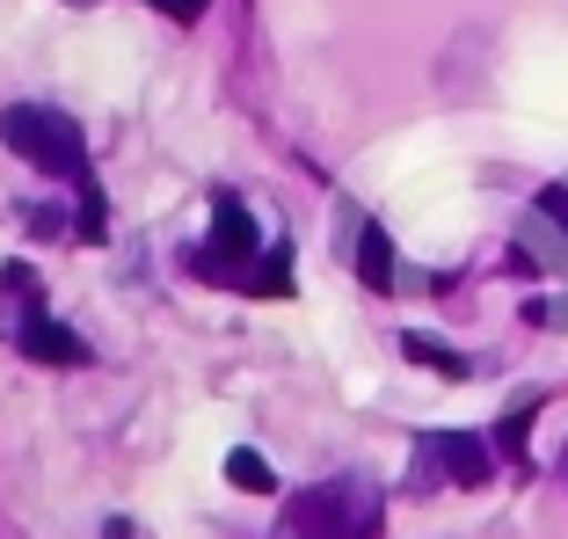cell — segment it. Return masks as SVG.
I'll return each mask as SVG.
<instances>
[{"instance_id": "1", "label": "cell", "mask_w": 568, "mask_h": 539, "mask_svg": "<svg viewBox=\"0 0 568 539\" xmlns=\"http://www.w3.org/2000/svg\"><path fill=\"white\" fill-rule=\"evenodd\" d=\"M0 139L44 175H81L88 146H81V124L67 110H51V102H16L8 118H0Z\"/></svg>"}, {"instance_id": "2", "label": "cell", "mask_w": 568, "mask_h": 539, "mask_svg": "<svg viewBox=\"0 0 568 539\" xmlns=\"http://www.w3.org/2000/svg\"><path fill=\"white\" fill-rule=\"evenodd\" d=\"M372 532H379V504L357 481H328V489L300 496L277 525V539H372Z\"/></svg>"}, {"instance_id": "3", "label": "cell", "mask_w": 568, "mask_h": 539, "mask_svg": "<svg viewBox=\"0 0 568 539\" xmlns=\"http://www.w3.org/2000/svg\"><path fill=\"white\" fill-rule=\"evenodd\" d=\"M16 350L37 357V365H88V343L73 336L67 321H51V314H30L16 328Z\"/></svg>"}, {"instance_id": "4", "label": "cell", "mask_w": 568, "mask_h": 539, "mask_svg": "<svg viewBox=\"0 0 568 539\" xmlns=\"http://www.w3.org/2000/svg\"><path fill=\"white\" fill-rule=\"evenodd\" d=\"M430 452H437V467L459 481V489H481L488 481V445L474 438V430H452V438H430Z\"/></svg>"}, {"instance_id": "5", "label": "cell", "mask_w": 568, "mask_h": 539, "mask_svg": "<svg viewBox=\"0 0 568 539\" xmlns=\"http://www.w3.org/2000/svg\"><path fill=\"white\" fill-rule=\"evenodd\" d=\"M357 277H365L372 292H394V241H386V226H365V241H357Z\"/></svg>"}, {"instance_id": "6", "label": "cell", "mask_w": 568, "mask_h": 539, "mask_svg": "<svg viewBox=\"0 0 568 539\" xmlns=\"http://www.w3.org/2000/svg\"><path fill=\"white\" fill-rule=\"evenodd\" d=\"M241 285H248V292H263V299H284V292H292V255H284V248H270L263 263H255L248 277H241Z\"/></svg>"}, {"instance_id": "7", "label": "cell", "mask_w": 568, "mask_h": 539, "mask_svg": "<svg viewBox=\"0 0 568 539\" xmlns=\"http://www.w3.org/2000/svg\"><path fill=\"white\" fill-rule=\"evenodd\" d=\"M226 481H234V489H248V496H270V489H277V474H270L255 452H226Z\"/></svg>"}, {"instance_id": "8", "label": "cell", "mask_w": 568, "mask_h": 539, "mask_svg": "<svg viewBox=\"0 0 568 539\" xmlns=\"http://www.w3.org/2000/svg\"><path fill=\"white\" fill-rule=\"evenodd\" d=\"M402 350H408V357H416V365H430V372H445V379H459V372H467V357H459V350H437V343H423V336H408V343H402Z\"/></svg>"}, {"instance_id": "9", "label": "cell", "mask_w": 568, "mask_h": 539, "mask_svg": "<svg viewBox=\"0 0 568 539\" xmlns=\"http://www.w3.org/2000/svg\"><path fill=\"white\" fill-rule=\"evenodd\" d=\"M532 408H539V394H532V401L518 408V416H503V445H510V452H525V430H532Z\"/></svg>"}, {"instance_id": "10", "label": "cell", "mask_w": 568, "mask_h": 539, "mask_svg": "<svg viewBox=\"0 0 568 539\" xmlns=\"http://www.w3.org/2000/svg\"><path fill=\"white\" fill-rule=\"evenodd\" d=\"M212 0H161V16H175V22H197Z\"/></svg>"}]
</instances>
